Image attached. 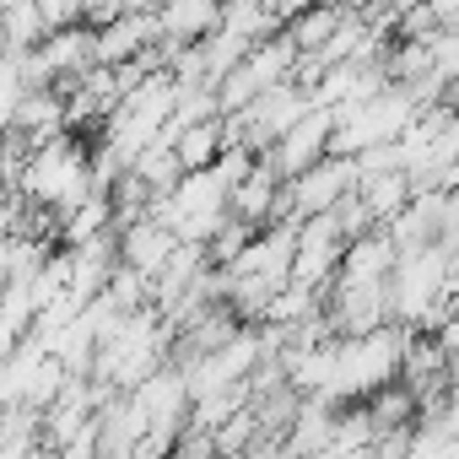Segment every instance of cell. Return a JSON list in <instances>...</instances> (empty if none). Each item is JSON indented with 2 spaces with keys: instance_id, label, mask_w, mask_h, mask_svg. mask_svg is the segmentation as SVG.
<instances>
[{
  "instance_id": "cell-1",
  "label": "cell",
  "mask_w": 459,
  "mask_h": 459,
  "mask_svg": "<svg viewBox=\"0 0 459 459\" xmlns=\"http://www.w3.org/2000/svg\"><path fill=\"white\" fill-rule=\"evenodd\" d=\"M351 189H357V162L351 157H325L308 173L281 184V211H292V227H298L308 216H330Z\"/></svg>"
},
{
  "instance_id": "cell-2",
  "label": "cell",
  "mask_w": 459,
  "mask_h": 459,
  "mask_svg": "<svg viewBox=\"0 0 459 459\" xmlns=\"http://www.w3.org/2000/svg\"><path fill=\"white\" fill-rule=\"evenodd\" d=\"M330 130H335V119H330L325 108H308V114H303V119H298V125H292V130L260 157V162L287 184V178H298V173H308L314 162L330 157Z\"/></svg>"
}]
</instances>
